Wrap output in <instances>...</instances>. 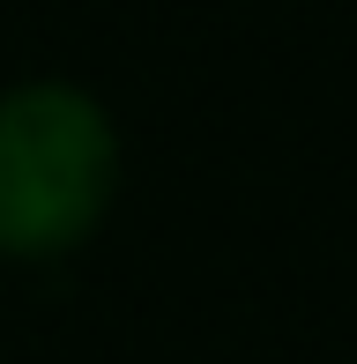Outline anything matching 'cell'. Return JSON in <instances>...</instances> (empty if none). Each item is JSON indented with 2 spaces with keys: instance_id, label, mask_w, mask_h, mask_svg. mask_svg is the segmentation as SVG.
Returning a JSON list of instances; mask_svg holds the SVG:
<instances>
[{
  "instance_id": "1",
  "label": "cell",
  "mask_w": 357,
  "mask_h": 364,
  "mask_svg": "<svg viewBox=\"0 0 357 364\" xmlns=\"http://www.w3.org/2000/svg\"><path fill=\"white\" fill-rule=\"evenodd\" d=\"M119 186V141L112 119L82 90H38L0 97V253H68L82 245Z\"/></svg>"
}]
</instances>
